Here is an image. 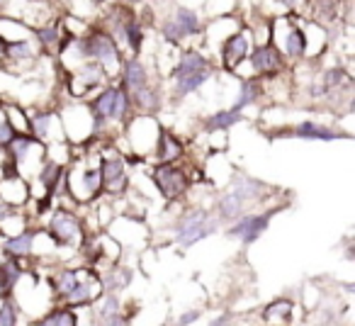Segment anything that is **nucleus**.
<instances>
[{
    "label": "nucleus",
    "mask_w": 355,
    "mask_h": 326,
    "mask_svg": "<svg viewBox=\"0 0 355 326\" xmlns=\"http://www.w3.org/2000/svg\"><path fill=\"white\" fill-rule=\"evenodd\" d=\"M261 185L251 178H236L232 188L217 200V219L219 222H234L243 214L246 205L258 198Z\"/></svg>",
    "instance_id": "nucleus-1"
},
{
    "label": "nucleus",
    "mask_w": 355,
    "mask_h": 326,
    "mask_svg": "<svg viewBox=\"0 0 355 326\" xmlns=\"http://www.w3.org/2000/svg\"><path fill=\"white\" fill-rule=\"evenodd\" d=\"M219 229V219L212 217L209 212H205V209H193V212L185 214L180 222H178V243L180 246H193V243L202 241V239L212 237L214 232Z\"/></svg>",
    "instance_id": "nucleus-2"
},
{
    "label": "nucleus",
    "mask_w": 355,
    "mask_h": 326,
    "mask_svg": "<svg viewBox=\"0 0 355 326\" xmlns=\"http://www.w3.org/2000/svg\"><path fill=\"white\" fill-rule=\"evenodd\" d=\"M151 178L166 200H180L188 193V185H190L188 175L183 171H178L173 163H158L156 171L151 173Z\"/></svg>",
    "instance_id": "nucleus-3"
},
{
    "label": "nucleus",
    "mask_w": 355,
    "mask_h": 326,
    "mask_svg": "<svg viewBox=\"0 0 355 326\" xmlns=\"http://www.w3.org/2000/svg\"><path fill=\"white\" fill-rule=\"evenodd\" d=\"M78 46L88 59H95L103 69L117 66V46H114V42L110 40L107 35H103V32H98V35L83 40Z\"/></svg>",
    "instance_id": "nucleus-4"
},
{
    "label": "nucleus",
    "mask_w": 355,
    "mask_h": 326,
    "mask_svg": "<svg viewBox=\"0 0 355 326\" xmlns=\"http://www.w3.org/2000/svg\"><path fill=\"white\" fill-rule=\"evenodd\" d=\"M272 214H241L239 219H234V224L229 227V237L241 239L243 243H253L270 224Z\"/></svg>",
    "instance_id": "nucleus-5"
},
{
    "label": "nucleus",
    "mask_w": 355,
    "mask_h": 326,
    "mask_svg": "<svg viewBox=\"0 0 355 326\" xmlns=\"http://www.w3.org/2000/svg\"><path fill=\"white\" fill-rule=\"evenodd\" d=\"M198 32H200V20L193 10H188V8H178L175 17L163 25V35H166L171 42H178L190 35H198Z\"/></svg>",
    "instance_id": "nucleus-6"
},
{
    "label": "nucleus",
    "mask_w": 355,
    "mask_h": 326,
    "mask_svg": "<svg viewBox=\"0 0 355 326\" xmlns=\"http://www.w3.org/2000/svg\"><path fill=\"white\" fill-rule=\"evenodd\" d=\"M49 229L56 241L64 243V246H71V243L80 241V224L71 212H56L54 217H51Z\"/></svg>",
    "instance_id": "nucleus-7"
},
{
    "label": "nucleus",
    "mask_w": 355,
    "mask_h": 326,
    "mask_svg": "<svg viewBox=\"0 0 355 326\" xmlns=\"http://www.w3.org/2000/svg\"><path fill=\"white\" fill-rule=\"evenodd\" d=\"M100 178H103V188L107 193H122L127 188V171H124L122 158H105L100 163Z\"/></svg>",
    "instance_id": "nucleus-8"
},
{
    "label": "nucleus",
    "mask_w": 355,
    "mask_h": 326,
    "mask_svg": "<svg viewBox=\"0 0 355 326\" xmlns=\"http://www.w3.org/2000/svg\"><path fill=\"white\" fill-rule=\"evenodd\" d=\"M248 46H251V42H248V37L243 35V32H236V35H232L227 42H224L222 46V64L227 71H236L239 64H241L243 59L248 56Z\"/></svg>",
    "instance_id": "nucleus-9"
},
{
    "label": "nucleus",
    "mask_w": 355,
    "mask_h": 326,
    "mask_svg": "<svg viewBox=\"0 0 355 326\" xmlns=\"http://www.w3.org/2000/svg\"><path fill=\"white\" fill-rule=\"evenodd\" d=\"M251 64H253V71H258V74L272 76V74H277V71L282 69V56H280V51H277L275 46L263 44V46H258V49L253 51Z\"/></svg>",
    "instance_id": "nucleus-10"
},
{
    "label": "nucleus",
    "mask_w": 355,
    "mask_h": 326,
    "mask_svg": "<svg viewBox=\"0 0 355 326\" xmlns=\"http://www.w3.org/2000/svg\"><path fill=\"white\" fill-rule=\"evenodd\" d=\"M295 137L300 139H306V141H334V139H338V132H334V129L329 127H321V124L316 122H302L300 127H295Z\"/></svg>",
    "instance_id": "nucleus-11"
},
{
    "label": "nucleus",
    "mask_w": 355,
    "mask_h": 326,
    "mask_svg": "<svg viewBox=\"0 0 355 326\" xmlns=\"http://www.w3.org/2000/svg\"><path fill=\"white\" fill-rule=\"evenodd\" d=\"M180 153H183V144L178 141L175 137H171L168 132L158 134V151H156L158 163H173L175 158H180Z\"/></svg>",
    "instance_id": "nucleus-12"
},
{
    "label": "nucleus",
    "mask_w": 355,
    "mask_h": 326,
    "mask_svg": "<svg viewBox=\"0 0 355 326\" xmlns=\"http://www.w3.org/2000/svg\"><path fill=\"white\" fill-rule=\"evenodd\" d=\"M122 307H119L117 295H105L98 304V319L103 324H127V319H122Z\"/></svg>",
    "instance_id": "nucleus-13"
},
{
    "label": "nucleus",
    "mask_w": 355,
    "mask_h": 326,
    "mask_svg": "<svg viewBox=\"0 0 355 326\" xmlns=\"http://www.w3.org/2000/svg\"><path fill=\"white\" fill-rule=\"evenodd\" d=\"M207 69H212V66H209V61L200 51H185L175 66V76L195 74V71H207Z\"/></svg>",
    "instance_id": "nucleus-14"
},
{
    "label": "nucleus",
    "mask_w": 355,
    "mask_h": 326,
    "mask_svg": "<svg viewBox=\"0 0 355 326\" xmlns=\"http://www.w3.org/2000/svg\"><path fill=\"white\" fill-rule=\"evenodd\" d=\"M212 76V69L207 71H195V74H185V76H175V93L178 95H188L193 90H198L205 80Z\"/></svg>",
    "instance_id": "nucleus-15"
},
{
    "label": "nucleus",
    "mask_w": 355,
    "mask_h": 326,
    "mask_svg": "<svg viewBox=\"0 0 355 326\" xmlns=\"http://www.w3.org/2000/svg\"><path fill=\"white\" fill-rule=\"evenodd\" d=\"M241 119V110H222V112H217V114H212L209 117V122H207V129L209 132H222V129H229V127H234V124Z\"/></svg>",
    "instance_id": "nucleus-16"
},
{
    "label": "nucleus",
    "mask_w": 355,
    "mask_h": 326,
    "mask_svg": "<svg viewBox=\"0 0 355 326\" xmlns=\"http://www.w3.org/2000/svg\"><path fill=\"white\" fill-rule=\"evenodd\" d=\"M124 80H127V85L132 90L146 85V69L141 66V61L129 59L127 64H124Z\"/></svg>",
    "instance_id": "nucleus-17"
},
{
    "label": "nucleus",
    "mask_w": 355,
    "mask_h": 326,
    "mask_svg": "<svg viewBox=\"0 0 355 326\" xmlns=\"http://www.w3.org/2000/svg\"><path fill=\"white\" fill-rule=\"evenodd\" d=\"M285 49H287V54H290L292 59H300V56H304V51H306V37H304V32H302L300 27H292V30L287 32Z\"/></svg>",
    "instance_id": "nucleus-18"
},
{
    "label": "nucleus",
    "mask_w": 355,
    "mask_h": 326,
    "mask_svg": "<svg viewBox=\"0 0 355 326\" xmlns=\"http://www.w3.org/2000/svg\"><path fill=\"white\" fill-rule=\"evenodd\" d=\"M32 243H35V234L25 232L15 239H8L6 241V251L12 253V256H27L32 251Z\"/></svg>",
    "instance_id": "nucleus-19"
},
{
    "label": "nucleus",
    "mask_w": 355,
    "mask_h": 326,
    "mask_svg": "<svg viewBox=\"0 0 355 326\" xmlns=\"http://www.w3.org/2000/svg\"><path fill=\"white\" fill-rule=\"evenodd\" d=\"M66 302L69 304H88V302L95 300V290L90 282H76V287L69 292V295H64Z\"/></svg>",
    "instance_id": "nucleus-20"
},
{
    "label": "nucleus",
    "mask_w": 355,
    "mask_h": 326,
    "mask_svg": "<svg viewBox=\"0 0 355 326\" xmlns=\"http://www.w3.org/2000/svg\"><path fill=\"white\" fill-rule=\"evenodd\" d=\"M122 35H124V40L129 42V46H132V51H134V54H137V51H141L144 32H141V25H139L137 20H129V22H124V27H122Z\"/></svg>",
    "instance_id": "nucleus-21"
},
{
    "label": "nucleus",
    "mask_w": 355,
    "mask_h": 326,
    "mask_svg": "<svg viewBox=\"0 0 355 326\" xmlns=\"http://www.w3.org/2000/svg\"><path fill=\"white\" fill-rule=\"evenodd\" d=\"M40 324L42 326H76L78 319H76V314L71 309H56V311H51L49 316H44Z\"/></svg>",
    "instance_id": "nucleus-22"
},
{
    "label": "nucleus",
    "mask_w": 355,
    "mask_h": 326,
    "mask_svg": "<svg viewBox=\"0 0 355 326\" xmlns=\"http://www.w3.org/2000/svg\"><path fill=\"white\" fill-rule=\"evenodd\" d=\"M112 105H114V88H107L95 98V114L98 117H112Z\"/></svg>",
    "instance_id": "nucleus-23"
},
{
    "label": "nucleus",
    "mask_w": 355,
    "mask_h": 326,
    "mask_svg": "<svg viewBox=\"0 0 355 326\" xmlns=\"http://www.w3.org/2000/svg\"><path fill=\"white\" fill-rule=\"evenodd\" d=\"M134 98H137L139 108H144V110H156L158 108V98H156V93L148 88V83L141 85V88H134Z\"/></svg>",
    "instance_id": "nucleus-24"
},
{
    "label": "nucleus",
    "mask_w": 355,
    "mask_h": 326,
    "mask_svg": "<svg viewBox=\"0 0 355 326\" xmlns=\"http://www.w3.org/2000/svg\"><path fill=\"white\" fill-rule=\"evenodd\" d=\"M253 100H258V85L253 83V80H243V83H241V95H239L234 110H243L246 105H251Z\"/></svg>",
    "instance_id": "nucleus-25"
},
{
    "label": "nucleus",
    "mask_w": 355,
    "mask_h": 326,
    "mask_svg": "<svg viewBox=\"0 0 355 326\" xmlns=\"http://www.w3.org/2000/svg\"><path fill=\"white\" fill-rule=\"evenodd\" d=\"M32 144H35V139H30V137H12V141L8 144V148L12 151V158L15 161H22V158L27 156V151L32 148Z\"/></svg>",
    "instance_id": "nucleus-26"
},
{
    "label": "nucleus",
    "mask_w": 355,
    "mask_h": 326,
    "mask_svg": "<svg viewBox=\"0 0 355 326\" xmlns=\"http://www.w3.org/2000/svg\"><path fill=\"white\" fill-rule=\"evenodd\" d=\"M129 110V93L127 88H114V105H112V119H122Z\"/></svg>",
    "instance_id": "nucleus-27"
},
{
    "label": "nucleus",
    "mask_w": 355,
    "mask_h": 326,
    "mask_svg": "<svg viewBox=\"0 0 355 326\" xmlns=\"http://www.w3.org/2000/svg\"><path fill=\"white\" fill-rule=\"evenodd\" d=\"M76 282H78V273L64 271L56 275V290H59V295H69V292L76 287Z\"/></svg>",
    "instance_id": "nucleus-28"
},
{
    "label": "nucleus",
    "mask_w": 355,
    "mask_h": 326,
    "mask_svg": "<svg viewBox=\"0 0 355 326\" xmlns=\"http://www.w3.org/2000/svg\"><path fill=\"white\" fill-rule=\"evenodd\" d=\"M61 178V166L59 163H46L44 171H42V185H44L46 190H54L56 180Z\"/></svg>",
    "instance_id": "nucleus-29"
},
{
    "label": "nucleus",
    "mask_w": 355,
    "mask_h": 326,
    "mask_svg": "<svg viewBox=\"0 0 355 326\" xmlns=\"http://www.w3.org/2000/svg\"><path fill=\"white\" fill-rule=\"evenodd\" d=\"M287 314H292V302L290 300H277L266 309V319L268 321H272L275 316H287Z\"/></svg>",
    "instance_id": "nucleus-30"
},
{
    "label": "nucleus",
    "mask_w": 355,
    "mask_h": 326,
    "mask_svg": "<svg viewBox=\"0 0 355 326\" xmlns=\"http://www.w3.org/2000/svg\"><path fill=\"white\" fill-rule=\"evenodd\" d=\"M3 54H8L10 59H25V56H30V44L27 42H8Z\"/></svg>",
    "instance_id": "nucleus-31"
},
{
    "label": "nucleus",
    "mask_w": 355,
    "mask_h": 326,
    "mask_svg": "<svg viewBox=\"0 0 355 326\" xmlns=\"http://www.w3.org/2000/svg\"><path fill=\"white\" fill-rule=\"evenodd\" d=\"M114 277H110V280H105V287L107 290H119V287H127L129 280H132V273L129 271H117L112 273Z\"/></svg>",
    "instance_id": "nucleus-32"
},
{
    "label": "nucleus",
    "mask_w": 355,
    "mask_h": 326,
    "mask_svg": "<svg viewBox=\"0 0 355 326\" xmlns=\"http://www.w3.org/2000/svg\"><path fill=\"white\" fill-rule=\"evenodd\" d=\"M42 40V46H46V49H54L56 44H59V32H56V27H44V30L37 32Z\"/></svg>",
    "instance_id": "nucleus-33"
},
{
    "label": "nucleus",
    "mask_w": 355,
    "mask_h": 326,
    "mask_svg": "<svg viewBox=\"0 0 355 326\" xmlns=\"http://www.w3.org/2000/svg\"><path fill=\"white\" fill-rule=\"evenodd\" d=\"M0 324H6V326L17 324L15 307H12V302H3V304H0Z\"/></svg>",
    "instance_id": "nucleus-34"
},
{
    "label": "nucleus",
    "mask_w": 355,
    "mask_h": 326,
    "mask_svg": "<svg viewBox=\"0 0 355 326\" xmlns=\"http://www.w3.org/2000/svg\"><path fill=\"white\" fill-rule=\"evenodd\" d=\"M15 137V127H12L10 119H0V148L8 146Z\"/></svg>",
    "instance_id": "nucleus-35"
},
{
    "label": "nucleus",
    "mask_w": 355,
    "mask_h": 326,
    "mask_svg": "<svg viewBox=\"0 0 355 326\" xmlns=\"http://www.w3.org/2000/svg\"><path fill=\"white\" fill-rule=\"evenodd\" d=\"M345 80V74L340 69H336V71H329V74L324 76V88L326 90H334V88H338L340 83Z\"/></svg>",
    "instance_id": "nucleus-36"
},
{
    "label": "nucleus",
    "mask_w": 355,
    "mask_h": 326,
    "mask_svg": "<svg viewBox=\"0 0 355 326\" xmlns=\"http://www.w3.org/2000/svg\"><path fill=\"white\" fill-rule=\"evenodd\" d=\"M83 183H85V188H88L90 193H95V190H98L100 185H103V178H100V169L98 171H85Z\"/></svg>",
    "instance_id": "nucleus-37"
},
{
    "label": "nucleus",
    "mask_w": 355,
    "mask_h": 326,
    "mask_svg": "<svg viewBox=\"0 0 355 326\" xmlns=\"http://www.w3.org/2000/svg\"><path fill=\"white\" fill-rule=\"evenodd\" d=\"M32 127H35V134L37 137H46V132H49V117L46 114H40V117L32 119Z\"/></svg>",
    "instance_id": "nucleus-38"
},
{
    "label": "nucleus",
    "mask_w": 355,
    "mask_h": 326,
    "mask_svg": "<svg viewBox=\"0 0 355 326\" xmlns=\"http://www.w3.org/2000/svg\"><path fill=\"white\" fill-rule=\"evenodd\" d=\"M10 212H12V207H10V205H8V203H0V219H6Z\"/></svg>",
    "instance_id": "nucleus-39"
},
{
    "label": "nucleus",
    "mask_w": 355,
    "mask_h": 326,
    "mask_svg": "<svg viewBox=\"0 0 355 326\" xmlns=\"http://www.w3.org/2000/svg\"><path fill=\"white\" fill-rule=\"evenodd\" d=\"M282 6H287V8H297V6H302L304 0H280Z\"/></svg>",
    "instance_id": "nucleus-40"
},
{
    "label": "nucleus",
    "mask_w": 355,
    "mask_h": 326,
    "mask_svg": "<svg viewBox=\"0 0 355 326\" xmlns=\"http://www.w3.org/2000/svg\"><path fill=\"white\" fill-rule=\"evenodd\" d=\"M195 316H198V311H190L188 316H183V319H180V324H190V321H195Z\"/></svg>",
    "instance_id": "nucleus-41"
},
{
    "label": "nucleus",
    "mask_w": 355,
    "mask_h": 326,
    "mask_svg": "<svg viewBox=\"0 0 355 326\" xmlns=\"http://www.w3.org/2000/svg\"><path fill=\"white\" fill-rule=\"evenodd\" d=\"M0 3H3V0H0Z\"/></svg>",
    "instance_id": "nucleus-42"
}]
</instances>
